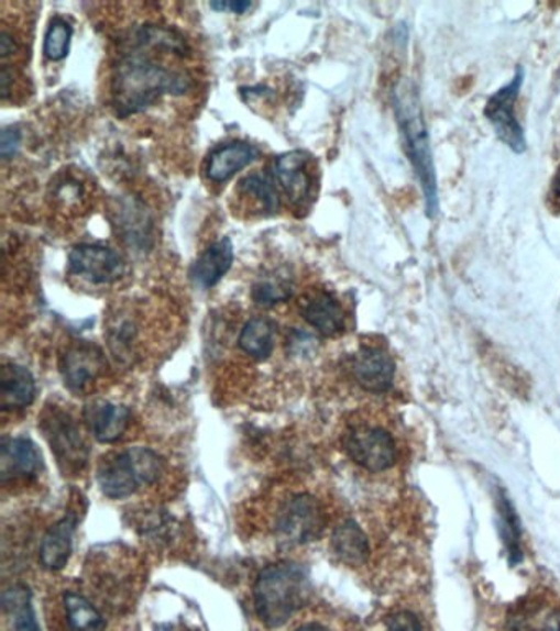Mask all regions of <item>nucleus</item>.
I'll return each mask as SVG.
<instances>
[{"mask_svg":"<svg viewBox=\"0 0 560 631\" xmlns=\"http://www.w3.org/2000/svg\"><path fill=\"white\" fill-rule=\"evenodd\" d=\"M149 52L139 30L113 69V104L120 118L145 111L163 95H183L188 89L189 79L182 69L163 65Z\"/></svg>","mask_w":560,"mask_h":631,"instance_id":"f257e3e1","label":"nucleus"},{"mask_svg":"<svg viewBox=\"0 0 560 631\" xmlns=\"http://www.w3.org/2000/svg\"><path fill=\"white\" fill-rule=\"evenodd\" d=\"M311 597L308 571L293 561L270 564L256 577L253 602L260 622L268 629L285 626Z\"/></svg>","mask_w":560,"mask_h":631,"instance_id":"f03ea898","label":"nucleus"},{"mask_svg":"<svg viewBox=\"0 0 560 631\" xmlns=\"http://www.w3.org/2000/svg\"><path fill=\"white\" fill-rule=\"evenodd\" d=\"M393 106L406 142V151L415 166L416 175L425 192L426 209L429 218H435L439 209L438 178L435 159L429 145L428 128L415 86L409 81H399L393 89Z\"/></svg>","mask_w":560,"mask_h":631,"instance_id":"7ed1b4c3","label":"nucleus"},{"mask_svg":"<svg viewBox=\"0 0 560 631\" xmlns=\"http://www.w3.org/2000/svg\"><path fill=\"white\" fill-rule=\"evenodd\" d=\"M163 473V461L149 447H130L102 461L98 484L106 497L119 500L139 488L155 484Z\"/></svg>","mask_w":560,"mask_h":631,"instance_id":"20e7f679","label":"nucleus"},{"mask_svg":"<svg viewBox=\"0 0 560 631\" xmlns=\"http://www.w3.org/2000/svg\"><path fill=\"white\" fill-rule=\"evenodd\" d=\"M326 528V514L318 498L293 495L275 518V536L283 546H301L319 540Z\"/></svg>","mask_w":560,"mask_h":631,"instance_id":"39448f33","label":"nucleus"},{"mask_svg":"<svg viewBox=\"0 0 560 631\" xmlns=\"http://www.w3.org/2000/svg\"><path fill=\"white\" fill-rule=\"evenodd\" d=\"M43 434L65 474H79L89 460V450L83 440L78 423L72 414L59 408H48L40 421Z\"/></svg>","mask_w":560,"mask_h":631,"instance_id":"423d86ee","label":"nucleus"},{"mask_svg":"<svg viewBox=\"0 0 560 631\" xmlns=\"http://www.w3.org/2000/svg\"><path fill=\"white\" fill-rule=\"evenodd\" d=\"M347 456L370 473H383L396 461L392 434L380 428H355L343 438Z\"/></svg>","mask_w":560,"mask_h":631,"instance_id":"0eeeda50","label":"nucleus"},{"mask_svg":"<svg viewBox=\"0 0 560 631\" xmlns=\"http://www.w3.org/2000/svg\"><path fill=\"white\" fill-rule=\"evenodd\" d=\"M523 76H525L523 69H516L512 82L496 91L490 98L485 109V115L495 128L496 135L516 154H523L526 148L525 134H523V128L515 114V104L519 91H521Z\"/></svg>","mask_w":560,"mask_h":631,"instance_id":"6e6552de","label":"nucleus"},{"mask_svg":"<svg viewBox=\"0 0 560 631\" xmlns=\"http://www.w3.org/2000/svg\"><path fill=\"white\" fill-rule=\"evenodd\" d=\"M69 274L92 285H109L123 274V261L105 245L81 244L68 257Z\"/></svg>","mask_w":560,"mask_h":631,"instance_id":"1a4fd4ad","label":"nucleus"},{"mask_svg":"<svg viewBox=\"0 0 560 631\" xmlns=\"http://www.w3.org/2000/svg\"><path fill=\"white\" fill-rule=\"evenodd\" d=\"M59 367L69 390L79 394L101 377L106 370V357L98 345L78 342L63 355Z\"/></svg>","mask_w":560,"mask_h":631,"instance_id":"9d476101","label":"nucleus"},{"mask_svg":"<svg viewBox=\"0 0 560 631\" xmlns=\"http://www.w3.org/2000/svg\"><path fill=\"white\" fill-rule=\"evenodd\" d=\"M395 362L382 347H362L352 358V374L363 390L385 394L395 378Z\"/></svg>","mask_w":560,"mask_h":631,"instance_id":"9b49d317","label":"nucleus"},{"mask_svg":"<svg viewBox=\"0 0 560 631\" xmlns=\"http://www.w3.org/2000/svg\"><path fill=\"white\" fill-rule=\"evenodd\" d=\"M42 466V456L26 438H3L0 446V477L9 480L35 477Z\"/></svg>","mask_w":560,"mask_h":631,"instance_id":"f8f14e48","label":"nucleus"},{"mask_svg":"<svg viewBox=\"0 0 560 631\" xmlns=\"http://www.w3.org/2000/svg\"><path fill=\"white\" fill-rule=\"evenodd\" d=\"M275 176L293 204H305L306 199L311 196L312 176L309 173L308 157L303 152L279 155L275 159Z\"/></svg>","mask_w":560,"mask_h":631,"instance_id":"ddd939ff","label":"nucleus"},{"mask_svg":"<svg viewBox=\"0 0 560 631\" xmlns=\"http://www.w3.org/2000/svg\"><path fill=\"white\" fill-rule=\"evenodd\" d=\"M89 431L99 443L111 444L119 441L130 424V410L122 405L96 401L85 410Z\"/></svg>","mask_w":560,"mask_h":631,"instance_id":"4468645a","label":"nucleus"},{"mask_svg":"<svg viewBox=\"0 0 560 631\" xmlns=\"http://www.w3.org/2000/svg\"><path fill=\"white\" fill-rule=\"evenodd\" d=\"M78 518L76 514H66L56 521L40 544V563L45 569L62 571L68 564L73 551V534H75Z\"/></svg>","mask_w":560,"mask_h":631,"instance_id":"2eb2a0df","label":"nucleus"},{"mask_svg":"<svg viewBox=\"0 0 560 631\" xmlns=\"http://www.w3.org/2000/svg\"><path fill=\"white\" fill-rule=\"evenodd\" d=\"M35 378L29 368L6 364L0 374V405L3 411L23 410L35 400Z\"/></svg>","mask_w":560,"mask_h":631,"instance_id":"dca6fc26","label":"nucleus"},{"mask_svg":"<svg viewBox=\"0 0 560 631\" xmlns=\"http://www.w3.org/2000/svg\"><path fill=\"white\" fill-rule=\"evenodd\" d=\"M233 262V245L230 239H221V241L215 242L198 261L189 272V277H191L193 284L196 287L202 288V290H208V288L215 287L221 281L227 272L232 267Z\"/></svg>","mask_w":560,"mask_h":631,"instance_id":"f3484780","label":"nucleus"},{"mask_svg":"<svg viewBox=\"0 0 560 631\" xmlns=\"http://www.w3.org/2000/svg\"><path fill=\"white\" fill-rule=\"evenodd\" d=\"M303 318L326 337H334L345 329V314L339 301L328 291L311 295L303 305Z\"/></svg>","mask_w":560,"mask_h":631,"instance_id":"a211bd4d","label":"nucleus"},{"mask_svg":"<svg viewBox=\"0 0 560 631\" xmlns=\"http://www.w3.org/2000/svg\"><path fill=\"white\" fill-rule=\"evenodd\" d=\"M508 631H560V612L541 599L518 604L508 617Z\"/></svg>","mask_w":560,"mask_h":631,"instance_id":"6ab92c4d","label":"nucleus"},{"mask_svg":"<svg viewBox=\"0 0 560 631\" xmlns=\"http://www.w3.org/2000/svg\"><path fill=\"white\" fill-rule=\"evenodd\" d=\"M256 157H259V151L253 145L245 144V142H233V144L224 145V147L212 152L206 173H208V178L211 181L224 182L232 178L237 171L249 166Z\"/></svg>","mask_w":560,"mask_h":631,"instance_id":"aec40b11","label":"nucleus"},{"mask_svg":"<svg viewBox=\"0 0 560 631\" xmlns=\"http://www.w3.org/2000/svg\"><path fill=\"white\" fill-rule=\"evenodd\" d=\"M332 551L347 566H362L369 561V538L353 520L343 521L332 533Z\"/></svg>","mask_w":560,"mask_h":631,"instance_id":"412c9836","label":"nucleus"},{"mask_svg":"<svg viewBox=\"0 0 560 631\" xmlns=\"http://www.w3.org/2000/svg\"><path fill=\"white\" fill-rule=\"evenodd\" d=\"M275 324L270 319H250L240 332V348L256 361H266L275 348Z\"/></svg>","mask_w":560,"mask_h":631,"instance_id":"4be33fe9","label":"nucleus"},{"mask_svg":"<svg viewBox=\"0 0 560 631\" xmlns=\"http://www.w3.org/2000/svg\"><path fill=\"white\" fill-rule=\"evenodd\" d=\"M3 610L12 617L13 631H40L32 607V593L23 584L10 587L2 596Z\"/></svg>","mask_w":560,"mask_h":631,"instance_id":"5701e85b","label":"nucleus"},{"mask_svg":"<svg viewBox=\"0 0 560 631\" xmlns=\"http://www.w3.org/2000/svg\"><path fill=\"white\" fill-rule=\"evenodd\" d=\"M66 622L72 631H106L105 617L81 594L65 593Z\"/></svg>","mask_w":560,"mask_h":631,"instance_id":"b1692460","label":"nucleus"},{"mask_svg":"<svg viewBox=\"0 0 560 631\" xmlns=\"http://www.w3.org/2000/svg\"><path fill=\"white\" fill-rule=\"evenodd\" d=\"M496 508L499 514V531H502L503 541L508 550L509 563L515 566L521 561V527H519L518 514L515 507L506 497L505 491L499 488L496 495Z\"/></svg>","mask_w":560,"mask_h":631,"instance_id":"393cba45","label":"nucleus"},{"mask_svg":"<svg viewBox=\"0 0 560 631\" xmlns=\"http://www.w3.org/2000/svg\"><path fill=\"white\" fill-rule=\"evenodd\" d=\"M239 192L243 198L252 199L263 214H275L279 208L278 192L265 175L253 173L239 182Z\"/></svg>","mask_w":560,"mask_h":631,"instance_id":"a878e982","label":"nucleus"},{"mask_svg":"<svg viewBox=\"0 0 560 631\" xmlns=\"http://www.w3.org/2000/svg\"><path fill=\"white\" fill-rule=\"evenodd\" d=\"M293 285L286 277L268 275L253 285L252 298L260 307L272 308L292 298Z\"/></svg>","mask_w":560,"mask_h":631,"instance_id":"bb28decb","label":"nucleus"},{"mask_svg":"<svg viewBox=\"0 0 560 631\" xmlns=\"http://www.w3.org/2000/svg\"><path fill=\"white\" fill-rule=\"evenodd\" d=\"M72 36L73 29L66 20H53L48 30H46L45 45H43V53H45L46 58L52 59V62H59V59L66 58Z\"/></svg>","mask_w":560,"mask_h":631,"instance_id":"cd10ccee","label":"nucleus"},{"mask_svg":"<svg viewBox=\"0 0 560 631\" xmlns=\"http://www.w3.org/2000/svg\"><path fill=\"white\" fill-rule=\"evenodd\" d=\"M385 623L388 631H426L418 616L408 610L392 613L386 617Z\"/></svg>","mask_w":560,"mask_h":631,"instance_id":"c85d7f7f","label":"nucleus"},{"mask_svg":"<svg viewBox=\"0 0 560 631\" xmlns=\"http://www.w3.org/2000/svg\"><path fill=\"white\" fill-rule=\"evenodd\" d=\"M20 147V132L17 129H3L0 139V154L3 159H10L17 154Z\"/></svg>","mask_w":560,"mask_h":631,"instance_id":"c756f323","label":"nucleus"},{"mask_svg":"<svg viewBox=\"0 0 560 631\" xmlns=\"http://www.w3.org/2000/svg\"><path fill=\"white\" fill-rule=\"evenodd\" d=\"M13 48H15V45H13L12 35L7 32V29H2V32H0V56L7 58V56L12 55Z\"/></svg>","mask_w":560,"mask_h":631,"instance_id":"7c9ffc66","label":"nucleus"},{"mask_svg":"<svg viewBox=\"0 0 560 631\" xmlns=\"http://www.w3.org/2000/svg\"><path fill=\"white\" fill-rule=\"evenodd\" d=\"M252 7L250 2H229V10L233 13H243Z\"/></svg>","mask_w":560,"mask_h":631,"instance_id":"2f4dec72","label":"nucleus"},{"mask_svg":"<svg viewBox=\"0 0 560 631\" xmlns=\"http://www.w3.org/2000/svg\"><path fill=\"white\" fill-rule=\"evenodd\" d=\"M296 631H331L326 629V627L319 626V623H308V626L299 627Z\"/></svg>","mask_w":560,"mask_h":631,"instance_id":"473e14b6","label":"nucleus"},{"mask_svg":"<svg viewBox=\"0 0 560 631\" xmlns=\"http://www.w3.org/2000/svg\"><path fill=\"white\" fill-rule=\"evenodd\" d=\"M212 9L226 10L229 9V2H211Z\"/></svg>","mask_w":560,"mask_h":631,"instance_id":"72a5a7b5","label":"nucleus"}]
</instances>
